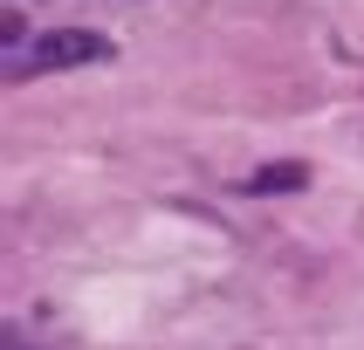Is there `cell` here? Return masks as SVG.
<instances>
[{
  "mask_svg": "<svg viewBox=\"0 0 364 350\" xmlns=\"http://www.w3.org/2000/svg\"><path fill=\"white\" fill-rule=\"evenodd\" d=\"M241 192H296V185H309V165L282 158V165H255V172H241Z\"/></svg>",
  "mask_w": 364,
  "mask_h": 350,
  "instance_id": "cell-2",
  "label": "cell"
},
{
  "mask_svg": "<svg viewBox=\"0 0 364 350\" xmlns=\"http://www.w3.org/2000/svg\"><path fill=\"white\" fill-rule=\"evenodd\" d=\"M90 62H110V41L103 35H90V28H48V35H35L21 55H7V82L55 76V69H90Z\"/></svg>",
  "mask_w": 364,
  "mask_h": 350,
  "instance_id": "cell-1",
  "label": "cell"
}]
</instances>
